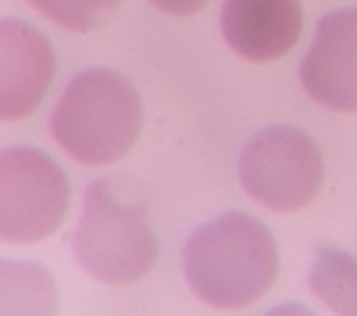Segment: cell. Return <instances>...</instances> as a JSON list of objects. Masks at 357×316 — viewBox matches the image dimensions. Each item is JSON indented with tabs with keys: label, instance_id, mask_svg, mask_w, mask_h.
<instances>
[{
	"label": "cell",
	"instance_id": "cell-9",
	"mask_svg": "<svg viewBox=\"0 0 357 316\" xmlns=\"http://www.w3.org/2000/svg\"><path fill=\"white\" fill-rule=\"evenodd\" d=\"M57 282L35 259H0V313H54Z\"/></svg>",
	"mask_w": 357,
	"mask_h": 316
},
{
	"label": "cell",
	"instance_id": "cell-11",
	"mask_svg": "<svg viewBox=\"0 0 357 316\" xmlns=\"http://www.w3.org/2000/svg\"><path fill=\"white\" fill-rule=\"evenodd\" d=\"M123 0H29L41 16L57 22L67 32H92L114 20Z\"/></svg>",
	"mask_w": 357,
	"mask_h": 316
},
{
	"label": "cell",
	"instance_id": "cell-8",
	"mask_svg": "<svg viewBox=\"0 0 357 316\" xmlns=\"http://www.w3.org/2000/svg\"><path fill=\"white\" fill-rule=\"evenodd\" d=\"M303 32L301 0H225L222 35L247 61H278Z\"/></svg>",
	"mask_w": 357,
	"mask_h": 316
},
{
	"label": "cell",
	"instance_id": "cell-6",
	"mask_svg": "<svg viewBox=\"0 0 357 316\" xmlns=\"http://www.w3.org/2000/svg\"><path fill=\"white\" fill-rule=\"evenodd\" d=\"M301 86L332 111H357V7H338L317 26L301 63Z\"/></svg>",
	"mask_w": 357,
	"mask_h": 316
},
{
	"label": "cell",
	"instance_id": "cell-4",
	"mask_svg": "<svg viewBox=\"0 0 357 316\" xmlns=\"http://www.w3.org/2000/svg\"><path fill=\"white\" fill-rule=\"evenodd\" d=\"M67 209L70 181L45 149H0V241H45L61 228Z\"/></svg>",
	"mask_w": 357,
	"mask_h": 316
},
{
	"label": "cell",
	"instance_id": "cell-5",
	"mask_svg": "<svg viewBox=\"0 0 357 316\" xmlns=\"http://www.w3.org/2000/svg\"><path fill=\"white\" fill-rule=\"evenodd\" d=\"M237 174L257 202L275 212H297L323 187V152L303 130L275 123L247 140Z\"/></svg>",
	"mask_w": 357,
	"mask_h": 316
},
{
	"label": "cell",
	"instance_id": "cell-10",
	"mask_svg": "<svg viewBox=\"0 0 357 316\" xmlns=\"http://www.w3.org/2000/svg\"><path fill=\"white\" fill-rule=\"evenodd\" d=\"M310 291L335 313L357 316V259L338 247H319L310 266Z\"/></svg>",
	"mask_w": 357,
	"mask_h": 316
},
{
	"label": "cell",
	"instance_id": "cell-2",
	"mask_svg": "<svg viewBox=\"0 0 357 316\" xmlns=\"http://www.w3.org/2000/svg\"><path fill=\"white\" fill-rule=\"evenodd\" d=\"M142 130V98L130 76L108 67L70 80L51 114V136L82 165H111L130 152Z\"/></svg>",
	"mask_w": 357,
	"mask_h": 316
},
{
	"label": "cell",
	"instance_id": "cell-1",
	"mask_svg": "<svg viewBox=\"0 0 357 316\" xmlns=\"http://www.w3.org/2000/svg\"><path fill=\"white\" fill-rule=\"evenodd\" d=\"M183 276L193 294L212 307H247L275 282L278 243L259 218L231 209L187 237Z\"/></svg>",
	"mask_w": 357,
	"mask_h": 316
},
{
	"label": "cell",
	"instance_id": "cell-7",
	"mask_svg": "<svg viewBox=\"0 0 357 316\" xmlns=\"http://www.w3.org/2000/svg\"><path fill=\"white\" fill-rule=\"evenodd\" d=\"M57 73L54 45L35 26L0 20V121H22L41 101Z\"/></svg>",
	"mask_w": 357,
	"mask_h": 316
},
{
	"label": "cell",
	"instance_id": "cell-12",
	"mask_svg": "<svg viewBox=\"0 0 357 316\" xmlns=\"http://www.w3.org/2000/svg\"><path fill=\"white\" fill-rule=\"evenodd\" d=\"M162 13H171V16H193L199 13L209 0H152Z\"/></svg>",
	"mask_w": 357,
	"mask_h": 316
},
{
	"label": "cell",
	"instance_id": "cell-3",
	"mask_svg": "<svg viewBox=\"0 0 357 316\" xmlns=\"http://www.w3.org/2000/svg\"><path fill=\"white\" fill-rule=\"evenodd\" d=\"M114 181L89 183L82 216L73 231V256L92 278L130 285L152 272L158 237L149 225L146 200H121Z\"/></svg>",
	"mask_w": 357,
	"mask_h": 316
}]
</instances>
